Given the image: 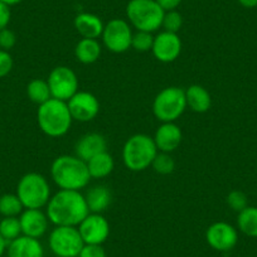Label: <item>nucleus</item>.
<instances>
[{
    "label": "nucleus",
    "mask_w": 257,
    "mask_h": 257,
    "mask_svg": "<svg viewBox=\"0 0 257 257\" xmlns=\"http://www.w3.org/2000/svg\"><path fill=\"white\" fill-rule=\"evenodd\" d=\"M77 228L85 244H102L110 236V223L100 213H88Z\"/></svg>",
    "instance_id": "obj_12"
},
{
    "label": "nucleus",
    "mask_w": 257,
    "mask_h": 257,
    "mask_svg": "<svg viewBox=\"0 0 257 257\" xmlns=\"http://www.w3.org/2000/svg\"><path fill=\"white\" fill-rule=\"evenodd\" d=\"M154 43V36L150 32L137 31L133 34L132 48L137 52H149L152 51Z\"/></svg>",
    "instance_id": "obj_29"
},
{
    "label": "nucleus",
    "mask_w": 257,
    "mask_h": 257,
    "mask_svg": "<svg viewBox=\"0 0 257 257\" xmlns=\"http://www.w3.org/2000/svg\"><path fill=\"white\" fill-rule=\"evenodd\" d=\"M12 19V12L11 7L0 2V31L2 29L8 28L9 23Z\"/></svg>",
    "instance_id": "obj_35"
},
{
    "label": "nucleus",
    "mask_w": 257,
    "mask_h": 257,
    "mask_svg": "<svg viewBox=\"0 0 257 257\" xmlns=\"http://www.w3.org/2000/svg\"><path fill=\"white\" fill-rule=\"evenodd\" d=\"M23 211L24 207L17 194L6 193L0 196V214L3 217H18Z\"/></svg>",
    "instance_id": "obj_26"
},
{
    "label": "nucleus",
    "mask_w": 257,
    "mask_h": 257,
    "mask_svg": "<svg viewBox=\"0 0 257 257\" xmlns=\"http://www.w3.org/2000/svg\"><path fill=\"white\" fill-rule=\"evenodd\" d=\"M153 56L162 63L174 62L182 52V41L178 33L170 32H160L154 37L153 43Z\"/></svg>",
    "instance_id": "obj_14"
},
{
    "label": "nucleus",
    "mask_w": 257,
    "mask_h": 257,
    "mask_svg": "<svg viewBox=\"0 0 257 257\" xmlns=\"http://www.w3.org/2000/svg\"><path fill=\"white\" fill-rule=\"evenodd\" d=\"M0 2L4 4H7V6H9V7H13V6H17V4L22 3L23 0H0Z\"/></svg>",
    "instance_id": "obj_39"
},
{
    "label": "nucleus",
    "mask_w": 257,
    "mask_h": 257,
    "mask_svg": "<svg viewBox=\"0 0 257 257\" xmlns=\"http://www.w3.org/2000/svg\"><path fill=\"white\" fill-rule=\"evenodd\" d=\"M78 257H107L102 244H85Z\"/></svg>",
    "instance_id": "obj_34"
},
{
    "label": "nucleus",
    "mask_w": 257,
    "mask_h": 257,
    "mask_svg": "<svg viewBox=\"0 0 257 257\" xmlns=\"http://www.w3.org/2000/svg\"><path fill=\"white\" fill-rule=\"evenodd\" d=\"M14 66V61L12 54L8 51L0 49V78L6 77L12 72Z\"/></svg>",
    "instance_id": "obj_32"
},
{
    "label": "nucleus",
    "mask_w": 257,
    "mask_h": 257,
    "mask_svg": "<svg viewBox=\"0 0 257 257\" xmlns=\"http://www.w3.org/2000/svg\"><path fill=\"white\" fill-rule=\"evenodd\" d=\"M0 236L8 243L22 236L19 217H3V219L0 221Z\"/></svg>",
    "instance_id": "obj_27"
},
{
    "label": "nucleus",
    "mask_w": 257,
    "mask_h": 257,
    "mask_svg": "<svg viewBox=\"0 0 257 257\" xmlns=\"http://www.w3.org/2000/svg\"><path fill=\"white\" fill-rule=\"evenodd\" d=\"M133 34L132 26L127 21L115 18L105 24L101 38L106 49L120 54L132 48Z\"/></svg>",
    "instance_id": "obj_9"
},
{
    "label": "nucleus",
    "mask_w": 257,
    "mask_h": 257,
    "mask_svg": "<svg viewBox=\"0 0 257 257\" xmlns=\"http://www.w3.org/2000/svg\"><path fill=\"white\" fill-rule=\"evenodd\" d=\"M152 168L155 173L160 175H169L175 169V160L169 153L158 152L157 157L152 163Z\"/></svg>",
    "instance_id": "obj_28"
},
{
    "label": "nucleus",
    "mask_w": 257,
    "mask_h": 257,
    "mask_svg": "<svg viewBox=\"0 0 257 257\" xmlns=\"http://www.w3.org/2000/svg\"><path fill=\"white\" fill-rule=\"evenodd\" d=\"M237 227L243 234L257 238V207H247L237 216Z\"/></svg>",
    "instance_id": "obj_24"
},
{
    "label": "nucleus",
    "mask_w": 257,
    "mask_h": 257,
    "mask_svg": "<svg viewBox=\"0 0 257 257\" xmlns=\"http://www.w3.org/2000/svg\"><path fill=\"white\" fill-rule=\"evenodd\" d=\"M51 177L59 189L78 190L86 188L91 180L87 163L76 155H61L51 165Z\"/></svg>",
    "instance_id": "obj_2"
},
{
    "label": "nucleus",
    "mask_w": 257,
    "mask_h": 257,
    "mask_svg": "<svg viewBox=\"0 0 257 257\" xmlns=\"http://www.w3.org/2000/svg\"><path fill=\"white\" fill-rule=\"evenodd\" d=\"M7 247H8V242L0 236V257H3V254L7 252Z\"/></svg>",
    "instance_id": "obj_38"
},
{
    "label": "nucleus",
    "mask_w": 257,
    "mask_h": 257,
    "mask_svg": "<svg viewBox=\"0 0 257 257\" xmlns=\"http://www.w3.org/2000/svg\"><path fill=\"white\" fill-rule=\"evenodd\" d=\"M238 3L241 4L243 8L247 9H252L257 7V0H238Z\"/></svg>",
    "instance_id": "obj_37"
},
{
    "label": "nucleus",
    "mask_w": 257,
    "mask_h": 257,
    "mask_svg": "<svg viewBox=\"0 0 257 257\" xmlns=\"http://www.w3.org/2000/svg\"><path fill=\"white\" fill-rule=\"evenodd\" d=\"M85 199L90 213L102 214L111 206L112 193L106 185H93L86 192Z\"/></svg>",
    "instance_id": "obj_19"
},
{
    "label": "nucleus",
    "mask_w": 257,
    "mask_h": 257,
    "mask_svg": "<svg viewBox=\"0 0 257 257\" xmlns=\"http://www.w3.org/2000/svg\"><path fill=\"white\" fill-rule=\"evenodd\" d=\"M164 13L155 0H130L126 6V18L137 31L153 33L162 28Z\"/></svg>",
    "instance_id": "obj_6"
},
{
    "label": "nucleus",
    "mask_w": 257,
    "mask_h": 257,
    "mask_svg": "<svg viewBox=\"0 0 257 257\" xmlns=\"http://www.w3.org/2000/svg\"><path fill=\"white\" fill-rule=\"evenodd\" d=\"M72 116L66 101L51 98L38 106L37 122L43 134L49 138L64 137L72 126Z\"/></svg>",
    "instance_id": "obj_3"
},
{
    "label": "nucleus",
    "mask_w": 257,
    "mask_h": 257,
    "mask_svg": "<svg viewBox=\"0 0 257 257\" xmlns=\"http://www.w3.org/2000/svg\"><path fill=\"white\" fill-rule=\"evenodd\" d=\"M49 222L54 226L77 227L88 216L85 196L78 190L59 189L46 206Z\"/></svg>",
    "instance_id": "obj_1"
},
{
    "label": "nucleus",
    "mask_w": 257,
    "mask_h": 257,
    "mask_svg": "<svg viewBox=\"0 0 257 257\" xmlns=\"http://www.w3.org/2000/svg\"><path fill=\"white\" fill-rule=\"evenodd\" d=\"M155 2L159 4V7L164 12H170L177 11V8L182 4L183 0H155Z\"/></svg>",
    "instance_id": "obj_36"
},
{
    "label": "nucleus",
    "mask_w": 257,
    "mask_h": 257,
    "mask_svg": "<svg viewBox=\"0 0 257 257\" xmlns=\"http://www.w3.org/2000/svg\"><path fill=\"white\" fill-rule=\"evenodd\" d=\"M22 234L39 239L48 232L49 219L42 209H24L19 216Z\"/></svg>",
    "instance_id": "obj_15"
},
{
    "label": "nucleus",
    "mask_w": 257,
    "mask_h": 257,
    "mask_svg": "<svg viewBox=\"0 0 257 257\" xmlns=\"http://www.w3.org/2000/svg\"><path fill=\"white\" fill-rule=\"evenodd\" d=\"M226 203L232 211L239 213L248 207V199H247L246 194L241 190H232L226 197Z\"/></svg>",
    "instance_id": "obj_31"
},
{
    "label": "nucleus",
    "mask_w": 257,
    "mask_h": 257,
    "mask_svg": "<svg viewBox=\"0 0 257 257\" xmlns=\"http://www.w3.org/2000/svg\"><path fill=\"white\" fill-rule=\"evenodd\" d=\"M185 108V91L175 86L163 88L153 101V113L162 122H175Z\"/></svg>",
    "instance_id": "obj_7"
},
{
    "label": "nucleus",
    "mask_w": 257,
    "mask_h": 257,
    "mask_svg": "<svg viewBox=\"0 0 257 257\" xmlns=\"http://www.w3.org/2000/svg\"><path fill=\"white\" fill-rule=\"evenodd\" d=\"M107 150V140L100 133H88L82 135L75 145V155L88 162L91 158Z\"/></svg>",
    "instance_id": "obj_17"
},
{
    "label": "nucleus",
    "mask_w": 257,
    "mask_h": 257,
    "mask_svg": "<svg viewBox=\"0 0 257 257\" xmlns=\"http://www.w3.org/2000/svg\"><path fill=\"white\" fill-rule=\"evenodd\" d=\"M48 246L57 257H78L85 242L77 227L56 226L49 233Z\"/></svg>",
    "instance_id": "obj_8"
},
{
    "label": "nucleus",
    "mask_w": 257,
    "mask_h": 257,
    "mask_svg": "<svg viewBox=\"0 0 257 257\" xmlns=\"http://www.w3.org/2000/svg\"><path fill=\"white\" fill-rule=\"evenodd\" d=\"M154 143L158 152L173 153L180 147L183 140V133L175 122H162L154 135Z\"/></svg>",
    "instance_id": "obj_16"
},
{
    "label": "nucleus",
    "mask_w": 257,
    "mask_h": 257,
    "mask_svg": "<svg viewBox=\"0 0 257 257\" xmlns=\"http://www.w3.org/2000/svg\"><path fill=\"white\" fill-rule=\"evenodd\" d=\"M71 116L80 122H88L96 118L100 112V102L93 93L78 91L67 101Z\"/></svg>",
    "instance_id": "obj_13"
},
{
    "label": "nucleus",
    "mask_w": 257,
    "mask_h": 257,
    "mask_svg": "<svg viewBox=\"0 0 257 257\" xmlns=\"http://www.w3.org/2000/svg\"><path fill=\"white\" fill-rule=\"evenodd\" d=\"M17 43V36L13 31L6 28L0 31V49L11 51Z\"/></svg>",
    "instance_id": "obj_33"
},
{
    "label": "nucleus",
    "mask_w": 257,
    "mask_h": 257,
    "mask_svg": "<svg viewBox=\"0 0 257 257\" xmlns=\"http://www.w3.org/2000/svg\"><path fill=\"white\" fill-rule=\"evenodd\" d=\"M206 241L218 252H228L236 247L238 242V232L227 222H214L207 228Z\"/></svg>",
    "instance_id": "obj_11"
},
{
    "label": "nucleus",
    "mask_w": 257,
    "mask_h": 257,
    "mask_svg": "<svg viewBox=\"0 0 257 257\" xmlns=\"http://www.w3.org/2000/svg\"><path fill=\"white\" fill-rule=\"evenodd\" d=\"M52 98L67 102L76 92H78V78L75 71L67 66H57L48 76Z\"/></svg>",
    "instance_id": "obj_10"
},
{
    "label": "nucleus",
    "mask_w": 257,
    "mask_h": 257,
    "mask_svg": "<svg viewBox=\"0 0 257 257\" xmlns=\"http://www.w3.org/2000/svg\"><path fill=\"white\" fill-rule=\"evenodd\" d=\"M17 196L24 209H42L51 199V187L44 175L31 172L24 174L17 184Z\"/></svg>",
    "instance_id": "obj_5"
},
{
    "label": "nucleus",
    "mask_w": 257,
    "mask_h": 257,
    "mask_svg": "<svg viewBox=\"0 0 257 257\" xmlns=\"http://www.w3.org/2000/svg\"><path fill=\"white\" fill-rule=\"evenodd\" d=\"M86 163H87L91 179L92 178L93 179H102V178L108 177L115 168V160L107 150L95 155Z\"/></svg>",
    "instance_id": "obj_23"
},
{
    "label": "nucleus",
    "mask_w": 257,
    "mask_h": 257,
    "mask_svg": "<svg viewBox=\"0 0 257 257\" xmlns=\"http://www.w3.org/2000/svg\"><path fill=\"white\" fill-rule=\"evenodd\" d=\"M184 91L185 100H187V107H189L193 112L204 113L211 108V93H209L203 86L192 85Z\"/></svg>",
    "instance_id": "obj_21"
},
{
    "label": "nucleus",
    "mask_w": 257,
    "mask_h": 257,
    "mask_svg": "<svg viewBox=\"0 0 257 257\" xmlns=\"http://www.w3.org/2000/svg\"><path fill=\"white\" fill-rule=\"evenodd\" d=\"M158 154L154 139L147 134H135L128 138L122 147L123 165L132 172H144Z\"/></svg>",
    "instance_id": "obj_4"
},
{
    "label": "nucleus",
    "mask_w": 257,
    "mask_h": 257,
    "mask_svg": "<svg viewBox=\"0 0 257 257\" xmlns=\"http://www.w3.org/2000/svg\"><path fill=\"white\" fill-rule=\"evenodd\" d=\"M8 257H44V248L41 241L28 236H19L9 242L7 247Z\"/></svg>",
    "instance_id": "obj_18"
},
{
    "label": "nucleus",
    "mask_w": 257,
    "mask_h": 257,
    "mask_svg": "<svg viewBox=\"0 0 257 257\" xmlns=\"http://www.w3.org/2000/svg\"><path fill=\"white\" fill-rule=\"evenodd\" d=\"M102 47L97 39L81 38L75 47V57L82 64H92L98 61Z\"/></svg>",
    "instance_id": "obj_22"
},
{
    "label": "nucleus",
    "mask_w": 257,
    "mask_h": 257,
    "mask_svg": "<svg viewBox=\"0 0 257 257\" xmlns=\"http://www.w3.org/2000/svg\"><path fill=\"white\" fill-rule=\"evenodd\" d=\"M27 95L32 102L37 103L38 106L52 98L48 82L46 80H42V78H34L27 85Z\"/></svg>",
    "instance_id": "obj_25"
},
{
    "label": "nucleus",
    "mask_w": 257,
    "mask_h": 257,
    "mask_svg": "<svg viewBox=\"0 0 257 257\" xmlns=\"http://www.w3.org/2000/svg\"><path fill=\"white\" fill-rule=\"evenodd\" d=\"M183 27V17L178 11L165 12L163 17L162 28H164L165 32L170 33H178L180 28Z\"/></svg>",
    "instance_id": "obj_30"
},
{
    "label": "nucleus",
    "mask_w": 257,
    "mask_h": 257,
    "mask_svg": "<svg viewBox=\"0 0 257 257\" xmlns=\"http://www.w3.org/2000/svg\"><path fill=\"white\" fill-rule=\"evenodd\" d=\"M73 26L82 38L97 39L102 34L105 24L101 21L100 17L95 16V14L80 13L76 16Z\"/></svg>",
    "instance_id": "obj_20"
}]
</instances>
